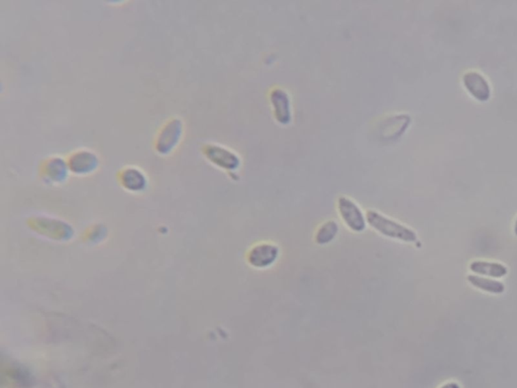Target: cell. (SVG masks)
I'll return each instance as SVG.
<instances>
[{"label":"cell","mask_w":517,"mask_h":388,"mask_svg":"<svg viewBox=\"0 0 517 388\" xmlns=\"http://www.w3.org/2000/svg\"><path fill=\"white\" fill-rule=\"evenodd\" d=\"M366 216L368 224L384 237L398 240L404 243L413 244L417 242V235L413 229L401 222H396L393 218L381 212L369 209Z\"/></svg>","instance_id":"6da1fadb"},{"label":"cell","mask_w":517,"mask_h":388,"mask_svg":"<svg viewBox=\"0 0 517 388\" xmlns=\"http://www.w3.org/2000/svg\"><path fill=\"white\" fill-rule=\"evenodd\" d=\"M184 134L183 119L180 117H170L160 126L154 137L153 147L157 154L168 156L177 148Z\"/></svg>","instance_id":"7a4b0ae2"},{"label":"cell","mask_w":517,"mask_h":388,"mask_svg":"<svg viewBox=\"0 0 517 388\" xmlns=\"http://www.w3.org/2000/svg\"><path fill=\"white\" fill-rule=\"evenodd\" d=\"M338 211L345 226L351 231L361 233L367 228V216L353 199L347 196L338 198Z\"/></svg>","instance_id":"3957f363"},{"label":"cell","mask_w":517,"mask_h":388,"mask_svg":"<svg viewBox=\"0 0 517 388\" xmlns=\"http://www.w3.org/2000/svg\"><path fill=\"white\" fill-rule=\"evenodd\" d=\"M203 153L210 163L227 171H235L241 166V158L237 153L218 144H205Z\"/></svg>","instance_id":"277c9868"},{"label":"cell","mask_w":517,"mask_h":388,"mask_svg":"<svg viewBox=\"0 0 517 388\" xmlns=\"http://www.w3.org/2000/svg\"><path fill=\"white\" fill-rule=\"evenodd\" d=\"M70 172L76 175H87L97 170L100 167V157L92 150L77 149L71 152L67 159Z\"/></svg>","instance_id":"5b68a950"},{"label":"cell","mask_w":517,"mask_h":388,"mask_svg":"<svg viewBox=\"0 0 517 388\" xmlns=\"http://www.w3.org/2000/svg\"><path fill=\"white\" fill-rule=\"evenodd\" d=\"M280 256V249L271 242L256 244L246 255L249 264L256 269H267L274 265Z\"/></svg>","instance_id":"8992f818"},{"label":"cell","mask_w":517,"mask_h":388,"mask_svg":"<svg viewBox=\"0 0 517 388\" xmlns=\"http://www.w3.org/2000/svg\"><path fill=\"white\" fill-rule=\"evenodd\" d=\"M69 168L67 161L61 156L52 155L43 160L40 165V174L49 182L64 181L68 176Z\"/></svg>","instance_id":"52a82bcc"},{"label":"cell","mask_w":517,"mask_h":388,"mask_svg":"<svg viewBox=\"0 0 517 388\" xmlns=\"http://www.w3.org/2000/svg\"><path fill=\"white\" fill-rule=\"evenodd\" d=\"M270 102L273 106L274 117L281 124H290L292 119L290 96L286 90L277 87L270 93Z\"/></svg>","instance_id":"ba28073f"},{"label":"cell","mask_w":517,"mask_h":388,"mask_svg":"<svg viewBox=\"0 0 517 388\" xmlns=\"http://www.w3.org/2000/svg\"><path fill=\"white\" fill-rule=\"evenodd\" d=\"M117 179L122 187L130 192H139L143 190L148 182L147 175L143 173V171L133 165H128L122 168L117 175Z\"/></svg>","instance_id":"9c48e42d"},{"label":"cell","mask_w":517,"mask_h":388,"mask_svg":"<svg viewBox=\"0 0 517 388\" xmlns=\"http://www.w3.org/2000/svg\"><path fill=\"white\" fill-rule=\"evenodd\" d=\"M463 82L468 91L476 98V100L486 102L490 98L491 90L488 82L483 75L476 71H469L465 73L463 77Z\"/></svg>","instance_id":"30bf717a"},{"label":"cell","mask_w":517,"mask_h":388,"mask_svg":"<svg viewBox=\"0 0 517 388\" xmlns=\"http://www.w3.org/2000/svg\"><path fill=\"white\" fill-rule=\"evenodd\" d=\"M470 269L474 273L493 278L504 277L508 272L505 266L486 261H474L470 265Z\"/></svg>","instance_id":"8fae6325"},{"label":"cell","mask_w":517,"mask_h":388,"mask_svg":"<svg viewBox=\"0 0 517 388\" xmlns=\"http://www.w3.org/2000/svg\"><path fill=\"white\" fill-rule=\"evenodd\" d=\"M468 280L476 288L481 289L486 293H493V295H500L505 290V286L503 283L495 282V280L489 279V278L482 277L478 275H469Z\"/></svg>","instance_id":"7c38bea8"},{"label":"cell","mask_w":517,"mask_h":388,"mask_svg":"<svg viewBox=\"0 0 517 388\" xmlns=\"http://www.w3.org/2000/svg\"><path fill=\"white\" fill-rule=\"evenodd\" d=\"M338 233V225L336 220H327L321 225L315 233V242L319 245H327L336 239Z\"/></svg>","instance_id":"4fadbf2b"},{"label":"cell","mask_w":517,"mask_h":388,"mask_svg":"<svg viewBox=\"0 0 517 388\" xmlns=\"http://www.w3.org/2000/svg\"><path fill=\"white\" fill-rule=\"evenodd\" d=\"M441 388H460V387H459V385H457V383H448V385H444V387H441Z\"/></svg>","instance_id":"5bb4252c"},{"label":"cell","mask_w":517,"mask_h":388,"mask_svg":"<svg viewBox=\"0 0 517 388\" xmlns=\"http://www.w3.org/2000/svg\"><path fill=\"white\" fill-rule=\"evenodd\" d=\"M514 233H516V235L517 236V220L516 222V227H514Z\"/></svg>","instance_id":"9a60e30c"}]
</instances>
